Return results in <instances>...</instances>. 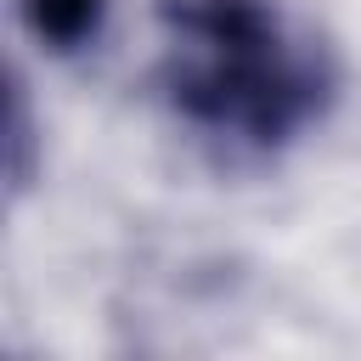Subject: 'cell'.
Here are the masks:
<instances>
[{
  "mask_svg": "<svg viewBox=\"0 0 361 361\" xmlns=\"http://www.w3.org/2000/svg\"><path fill=\"white\" fill-rule=\"evenodd\" d=\"M6 152H11V197H23L34 180V118H28L23 79H11V102H6Z\"/></svg>",
  "mask_w": 361,
  "mask_h": 361,
  "instance_id": "3957f363",
  "label": "cell"
},
{
  "mask_svg": "<svg viewBox=\"0 0 361 361\" xmlns=\"http://www.w3.org/2000/svg\"><path fill=\"white\" fill-rule=\"evenodd\" d=\"M158 23L164 90L197 130L271 152L333 96L327 51L293 39L271 0H158Z\"/></svg>",
  "mask_w": 361,
  "mask_h": 361,
  "instance_id": "6da1fadb",
  "label": "cell"
},
{
  "mask_svg": "<svg viewBox=\"0 0 361 361\" xmlns=\"http://www.w3.org/2000/svg\"><path fill=\"white\" fill-rule=\"evenodd\" d=\"M23 11V28L56 51V56H73L85 51L96 34H102V17H107V0H17Z\"/></svg>",
  "mask_w": 361,
  "mask_h": 361,
  "instance_id": "7a4b0ae2",
  "label": "cell"
}]
</instances>
